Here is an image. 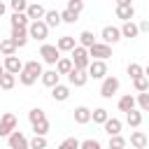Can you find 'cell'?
<instances>
[{"label": "cell", "mask_w": 149, "mask_h": 149, "mask_svg": "<svg viewBox=\"0 0 149 149\" xmlns=\"http://www.w3.org/2000/svg\"><path fill=\"white\" fill-rule=\"evenodd\" d=\"M2 74H5V65H0V77H2Z\"/></svg>", "instance_id": "cell-48"}, {"label": "cell", "mask_w": 149, "mask_h": 149, "mask_svg": "<svg viewBox=\"0 0 149 149\" xmlns=\"http://www.w3.org/2000/svg\"><path fill=\"white\" fill-rule=\"evenodd\" d=\"M119 5H133V0H116V7Z\"/></svg>", "instance_id": "cell-46"}, {"label": "cell", "mask_w": 149, "mask_h": 149, "mask_svg": "<svg viewBox=\"0 0 149 149\" xmlns=\"http://www.w3.org/2000/svg\"><path fill=\"white\" fill-rule=\"evenodd\" d=\"M72 112H74V121H77L79 126H84V123L91 121V109H88L86 105H79V107H74Z\"/></svg>", "instance_id": "cell-18"}, {"label": "cell", "mask_w": 149, "mask_h": 149, "mask_svg": "<svg viewBox=\"0 0 149 149\" xmlns=\"http://www.w3.org/2000/svg\"><path fill=\"white\" fill-rule=\"evenodd\" d=\"M119 86H121V81H119L114 74H107V77L102 79V84H100V95H102V98H112V95L119 93Z\"/></svg>", "instance_id": "cell-3"}, {"label": "cell", "mask_w": 149, "mask_h": 149, "mask_svg": "<svg viewBox=\"0 0 149 149\" xmlns=\"http://www.w3.org/2000/svg\"><path fill=\"white\" fill-rule=\"evenodd\" d=\"M44 119H47V114H44L42 107H33V109L28 112V121H30V126H35V123H40V121H44Z\"/></svg>", "instance_id": "cell-29"}, {"label": "cell", "mask_w": 149, "mask_h": 149, "mask_svg": "<svg viewBox=\"0 0 149 149\" xmlns=\"http://www.w3.org/2000/svg\"><path fill=\"white\" fill-rule=\"evenodd\" d=\"M77 42H79L81 47H86V49H88V47H93L98 40H95V35H93L91 30H81V33H79V37H77Z\"/></svg>", "instance_id": "cell-28"}, {"label": "cell", "mask_w": 149, "mask_h": 149, "mask_svg": "<svg viewBox=\"0 0 149 149\" xmlns=\"http://www.w3.org/2000/svg\"><path fill=\"white\" fill-rule=\"evenodd\" d=\"M28 0H9V7H12V12H26L28 9Z\"/></svg>", "instance_id": "cell-42"}, {"label": "cell", "mask_w": 149, "mask_h": 149, "mask_svg": "<svg viewBox=\"0 0 149 149\" xmlns=\"http://www.w3.org/2000/svg\"><path fill=\"white\" fill-rule=\"evenodd\" d=\"M74 70V63H72V58H68V56H61L58 58V63H56V72L58 74H70Z\"/></svg>", "instance_id": "cell-23"}, {"label": "cell", "mask_w": 149, "mask_h": 149, "mask_svg": "<svg viewBox=\"0 0 149 149\" xmlns=\"http://www.w3.org/2000/svg\"><path fill=\"white\" fill-rule=\"evenodd\" d=\"M16 42L12 40V37H5V40H0V54L2 56H14L16 54Z\"/></svg>", "instance_id": "cell-26"}, {"label": "cell", "mask_w": 149, "mask_h": 149, "mask_svg": "<svg viewBox=\"0 0 149 149\" xmlns=\"http://www.w3.org/2000/svg\"><path fill=\"white\" fill-rule=\"evenodd\" d=\"M47 149H49V147H47Z\"/></svg>", "instance_id": "cell-54"}, {"label": "cell", "mask_w": 149, "mask_h": 149, "mask_svg": "<svg viewBox=\"0 0 149 149\" xmlns=\"http://www.w3.org/2000/svg\"><path fill=\"white\" fill-rule=\"evenodd\" d=\"M61 19H63V23H74V21H79V14H74L72 9L65 7V9L61 12Z\"/></svg>", "instance_id": "cell-37"}, {"label": "cell", "mask_w": 149, "mask_h": 149, "mask_svg": "<svg viewBox=\"0 0 149 149\" xmlns=\"http://www.w3.org/2000/svg\"><path fill=\"white\" fill-rule=\"evenodd\" d=\"M40 56H42V61L47 65H56L58 58H61V49L56 44H42L40 47Z\"/></svg>", "instance_id": "cell-4"}, {"label": "cell", "mask_w": 149, "mask_h": 149, "mask_svg": "<svg viewBox=\"0 0 149 149\" xmlns=\"http://www.w3.org/2000/svg\"><path fill=\"white\" fill-rule=\"evenodd\" d=\"M0 137H2V126H0Z\"/></svg>", "instance_id": "cell-51"}, {"label": "cell", "mask_w": 149, "mask_h": 149, "mask_svg": "<svg viewBox=\"0 0 149 149\" xmlns=\"http://www.w3.org/2000/svg\"><path fill=\"white\" fill-rule=\"evenodd\" d=\"M88 54H91V61L98 58V61H107L112 56V44L107 42H95L93 47H88Z\"/></svg>", "instance_id": "cell-5"}, {"label": "cell", "mask_w": 149, "mask_h": 149, "mask_svg": "<svg viewBox=\"0 0 149 149\" xmlns=\"http://www.w3.org/2000/svg\"><path fill=\"white\" fill-rule=\"evenodd\" d=\"M0 126H2V137H7L12 130H16V116L12 112H5L0 116Z\"/></svg>", "instance_id": "cell-10"}, {"label": "cell", "mask_w": 149, "mask_h": 149, "mask_svg": "<svg viewBox=\"0 0 149 149\" xmlns=\"http://www.w3.org/2000/svg\"><path fill=\"white\" fill-rule=\"evenodd\" d=\"M137 107H140L142 112H149V91L137 93Z\"/></svg>", "instance_id": "cell-40"}, {"label": "cell", "mask_w": 149, "mask_h": 149, "mask_svg": "<svg viewBox=\"0 0 149 149\" xmlns=\"http://www.w3.org/2000/svg\"><path fill=\"white\" fill-rule=\"evenodd\" d=\"M5 12H7V7H5V2H0V16H5Z\"/></svg>", "instance_id": "cell-47"}, {"label": "cell", "mask_w": 149, "mask_h": 149, "mask_svg": "<svg viewBox=\"0 0 149 149\" xmlns=\"http://www.w3.org/2000/svg\"><path fill=\"white\" fill-rule=\"evenodd\" d=\"M70 58H72V63H74L77 70H88V65H91V54H88V49L81 47V44H77V47L70 51Z\"/></svg>", "instance_id": "cell-1"}, {"label": "cell", "mask_w": 149, "mask_h": 149, "mask_svg": "<svg viewBox=\"0 0 149 149\" xmlns=\"http://www.w3.org/2000/svg\"><path fill=\"white\" fill-rule=\"evenodd\" d=\"M37 79H40V77L33 74V72H28V70H21V72H19V81H21L23 86H33Z\"/></svg>", "instance_id": "cell-32"}, {"label": "cell", "mask_w": 149, "mask_h": 149, "mask_svg": "<svg viewBox=\"0 0 149 149\" xmlns=\"http://www.w3.org/2000/svg\"><path fill=\"white\" fill-rule=\"evenodd\" d=\"M79 144H81V142H79L77 137H65V140L58 144V149H79Z\"/></svg>", "instance_id": "cell-41"}, {"label": "cell", "mask_w": 149, "mask_h": 149, "mask_svg": "<svg viewBox=\"0 0 149 149\" xmlns=\"http://www.w3.org/2000/svg\"><path fill=\"white\" fill-rule=\"evenodd\" d=\"M16 86V74H12V72H5L2 77H0V88H5V91H12Z\"/></svg>", "instance_id": "cell-31"}, {"label": "cell", "mask_w": 149, "mask_h": 149, "mask_svg": "<svg viewBox=\"0 0 149 149\" xmlns=\"http://www.w3.org/2000/svg\"><path fill=\"white\" fill-rule=\"evenodd\" d=\"M28 35H30V40L44 42L47 35H49V26L44 23V19H42V21H30V26H28Z\"/></svg>", "instance_id": "cell-2"}, {"label": "cell", "mask_w": 149, "mask_h": 149, "mask_svg": "<svg viewBox=\"0 0 149 149\" xmlns=\"http://www.w3.org/2000/svg\"><path fill=\"white\" fill-rule=\"evenodd\" d=\"M77 44H79V42H77L72 35H63V37H58V40H56V47H58L61 51H72Z\"/></svg>", "instance_id": "cell-22"}, {"label": "cell", "mask_w": 149, "mask_h": 149, "mask_svg": "<svg viewBox=\"0 0 149 149\" xmlns=\"http://www.w3.org/2000/svg\"><path fill=\"white\" fill-rule=\"evenodd\" d=\"M126 123H128L130 128H140V126H142V109L135 107V109L126 112Z\"/></svg>", "instance_id": "cell-19"}, {"label": "cell", "mask_w": 149, "mask_h": 149, "mask_svg": "<svg viewBox=\"0 0 149 149\" xmlns=\"http://www.w3.org/2000/svg\"><path fill=\"white\" fill-rule=\"evenodd\" d=\"M51 98L56 100V102H65L68 98H70V84L65 86V84H56L54 88H51Z\"/></svg>", "instance_id": "cell-13"}, {"label": "cell", "mask_w": 149, "mask_h": 149, "mask_svg": "<svg viewBox=\"0 0 149 149\" xmlns=\"http://www.w3.org/2000/svg\"><path fill=\"white\" fill-rule=\"evenodd\" d=\"M121 37H123V35H121V28H116V26H105V28L100 30V40L107 42V44H116Z\"/></svg>", "instance_id": "cell-8"}, {"label": "cell", "mask_w": 149, "mask_h": 149, "mask_svg": "<svg viewBox=\"0 0 149 149\" xmlns=\"http://www.w3.org/2000/svg\"><path fill=\"white\" fill-rule=\"evenodd\" d=\"M26 14H28V19H30V21H42V19H44V14H47V9H44L40 2H30V5H28V9H26Z\"/></svg>", "instance_id": "cell-11"}, {"label": "cell", "mask_w": 149, "mask_h": 149, "mask_svg": "<svg viewBox=\"0 0 149 149\" xmlns=\"http://www.w3.org/2000/svg\"><path fill=\"white\" fill-rule=\"evenodd\" d=\"M107 149H119V147H107Z\"/></svg>", "instance_id": "cell-50"}, {"label": "cell", "mask_w": 149, "mask_h": 149, "mask_svg": "<svg viewBox=\"0 0 149 149\" xmlns=\"http://www.w3.org/2000/svg\"><path fill=\"white\" fill-rule=\"evenodd\" d=\"M65 2H68V0H65Z\"/></svg>", "instance_id": "cell-53"}, {"label": "cell", "mask_w": 149, "mask_h": 149, "mask_svg": "<svg viewBox=\"0 0 149 149\" xmlns=\"http://www.w3.org/2000/svg\"><path fill=\"white\" fill-rule=\"evenodd\" d=\"M88 79H91V77H88V70H77V68H74V70L68 74V81H70V86H74V88L84 86Z\"/></svg>", "instance_id": "cell-9"}, {"label": "cell", "mask_w": 149, "mask_h": 149, "mask_svg": "<svg viewBox=\"0 0 149 149\" xmlns=\"http://www.w3.org/2000/svg\"><path fill=\"white\" fill-rule=\"evenodd\" d=\"M133 86H135V91H137V93H144V91H149V77H147V74H142V77L133 79Z\"/></svg>", "instance_id": "cell-35"}, {"label": "cell", "mask_w": 149, "mask_h": 149, "mask_svg": "<svg viewBox=\"0 0 149 149\" xmlns=\"http://www.w3.org/2000/svg\"><path fill=\"white\" fill-rule=\"evenodd\" d=\"M5 72H12V74H19L23 70V63L16 58V56H5Z\"/></svg>", "instance_id": "cell-14"}, {"label": "cell", "mask_w": 149, "mask_h": 149, "mask_svg": "<svg viewBox=\"0 0 149 149\" xmlns=\"http://www.w3.org/2000/svg\"><path fill=\"white\" fill-rule=\"evenodd\" d=\"M14 42H16V47L21 49V47H26L28 44V40H30V35H28V28H12V35H9Z\"/></svg>", "instance_id": "cell-12"}, {"label": "cell", "mask_w": 149, "mask_h": 149, "mask_svg": "<svg viewBox=\"0 0 149 149\" xmlns=\"http://www.w3.org/2000/svg\"><path fill=\"white\" fill-rule=\"evenodd\" d=\"M7 144H9V149H30V140L21 130H12L7 135Z\"/></svg>", "instance_id": "cell-6"}, {"label": "cell", "mask_w": 149, "mask_h": 149, "mask_svg": "<svg viewBox=\"0 0 149 149\" xmlns=\"http://www.w3.org/2000/svg\"><path fill=\"white\" fill-rule=\"evenodd\" d=\"M49 128H51V123H49V119H44V121H40V123L33 126V133H35V135H47Z\"/></svg>", "instance_id": "cell-36"}, {"label": "cell", "mask_w": 149, "mask_h": 149, "mask_svg": "<svg viewBox=\"0 0 149 149\" xmlns=\"http://www.w3.org/2000/svg\"><path fill=\"white\" fill-rule=\"evenodd\" d=\"M9 23H12V28H28L30 26V19H28L26 12H14L12 19H9Z\"/></svg>", "instance_id": "cell-16"}, {"label": "cell", "mask_w": 149, "mask_h": 149, "mask_svg": "<svg viewBox=\"0 0 149 149\" xmlns=\"http://www.w3.org/2000/svg\"><path fill=\"white\" fill-rule=\"evenodd\" d=\"M68 9H72L74 14L84 12V0H68Z\"/></svg>", "instance_id": "cell-44"}, {"label": "cell", "mask_w": 149, "mask_h": 149, "mask_svg": "<svg viewBox=\"0 0 149 149\" xmlns=\"http://www.w3.org/2000/svg\"><path fill=\"white\" fill-rule=\"evenodd\" d=\"M79 149H102V144H100L95 137H88V140H84V142L79 144Z\"/></svg>", "instance_id": "cell-43"}, {"label": "cell", "mask_w": 149, "mask_h": 149, "mask_svg": "<svg viewBox=\"0 0 149 149\" xmlns=\"http://www.w3.org/2000/svg\"><path fill=\"white\" fill-rule=\"evenodd\" d=\"M114 14H116V19H121V21H133V16H135V7H133V5H119Z\"/></svg>", "instance_id": "cell-21"}, {"label": "cell", "mask_w": 149, "mask_h": 149, "mask_svg": "<svg viewBox=\"0 0 149 149\" xmlns=\"http://www.w3.org/2000/svg\"><path fill=\"white\" fill-rule=\"evenodd\" d=\"M126 72H128V77H130V79H137V77H142V74H144V68H142L140 63H128Z\"/></svg>", "instance_id": "cell-34"}, {"label": "cell", "mask_w": 149, "mask_h": 149, "mask_svg": "<svg viewBox=\"0 0 149 149\" xmlns=\"http://www.w3.org/2000/svg\"><path fill=\"white\" fill-rule=\"evenodd\" d=\"M44 23H47L49 28H56V26H61V23H63V19H61V12H58V9H47V14H44Z\"/></svg>", "instance_id": "cell-25"}, {"label": "cell", "mask_w": 149, "mask_h": 149, "mask_svg": "<svg viewBox=\"0 0 149 149\" xmlns=\"http://www.w3.org/2000/svg\"><path fill=\"white\" fill-rule=\"evenodd\" d=\"M144 74H147V77H149V65H147V68H144Z\"/></svg>", "instance_id": "cell-49"}, {"label": "cell", "mask_w": 149, "mask_h": 149, "mask_svg": "<svg viewBox=\"0 0 149 149\" xmlns=\"http://www.w3.org/2000/svg\"><path fill=\"white\" fill-rule=\"evenodd\" d=\"M107 119H109V112H107L105 107H98V109L91 112V121H93V123H100V126H102Z\"/></svg>", "instance_id": "cell-30"}, {"label": "cell", "mask_w": 149, "mask_h": 149, "mask_svg": "<svg viewBox=\"0 0 149 149\" xmlns=\"http://www.w3.org/2000/svg\"><path fill=\"white\" fill-rule=\"evenodd\" d=\"M30 149H47V135H35L30 140Z\"/></svg>", "instance_id": "cell-39"}, {"label": "cell", "mask_w": 149, "mask_h": 149, "mask_svg": "<svg viewBox=\"0 0 149 149\" xmlns=\"http://www.w3.org/2000/svg\"><path fill=\"white\" fill-rule=\"evenodd\" d=\"M137 28H140V33H147V30H149V21H140Z\"/></svg>", "instance_id": "cell-45"}, {"label": "cell", "mask_w": 149, "mask_h": 149, "mask_svg": "<svg viewBox=\"0 0 149 149\" xmlns=\"http://www.w3.org/2000/svg\"><path fill=\"white\" fill-rule=\"evenodd\" d=\"M88 77L91 79H105L107 77V63L105 61H98V58H93L91 61V65H88Z\"/></svg>", "instance_id": "cell-7"}, {"label": "cell", "mask_w": 149, "mask_h": 149, "mask_svg": "<svg viewBox=\"0 0 149 149\" xmlns=\"http://www.w3.org/2000/svg\"><path fill=\"white\" fill-rule=\"evenodd\" d=\"M23 70H28V72H33V74H37V77H42V72H44V70H42V63L35 61V58L28 61V63H23Z\"/></svg>", "instance_id": "cell-33"}, {"label": "cell", "mask_w": 149, "mask_h": 149, "mask_svg": "<svg viewBox=\"0 0 149 149\" xmlns=\"http://www.w3.org/2000/svg\"><path fill=\"white\" fill-rule=\"evenodd\" d=\"M0 2H2V0H0Z\"/></svg>", "instance_id": "cell-52"}, {"label": "cell", "mask_w": 149, "mask_h": 149, "mask_svg": "<svg viewBox=\"0 0 149 149\" xmlns=\"http://www.w3.org/2000/svg\"><path fill=\"white\" fill-rule=\"evenodd\" d=\"M149 144V140H147V135L142 133V130H133L130 133V147H135V149H144Z\"/></svg>", "instance_id": "cell-24"}, {"label": "cell", "mask_w": 149, "mask_h": 149, "mask_svg": "<svg viewBox=\"0 0 149 149\" xmlns=\"http://www.w3.org/2000/svg\"><path fill=\"white\" fill-rule=\"evenodd\" d=\"M121 126H123V123H121V119H116V116H109V119L102 123V128H105L107 135H119V133H121Z\"/></svg>", "instance_id": "cell-20"}, {"label": "cell", "mask_w": 149, "mask_h": 149, "mask_svg": "<svg viewBox=\"0 0 149 149\" xmlns=\"http://www.w3.org/2000/svg\"><path fill=\"white\" fill-rule=\"evenodd\" d=\"M137 107V98H133L130 93H126V95H121L119 98V112H130V109H135Z\"/></svg>", "instance_id": "cell-17"}, {"label": "cell", "mask_w": 149, "mask_h": 149, "mask_svg": "<svg viewBox=\"0 0 149 149\" xmlns=\"http://www.w3.org/2000/svg\"><path fill=\"white\" fill-rule=\"evenodd\" d=\"M126 144H128V140H126V137H121V133H119V135H109V147L126 149Z\"/></svg>", "instance_id": "cell-38"}, {"label": "cell", "mask_w": 149, "mask_h": 149, "mask_svg": "<svg viewBox=\"0 0 149 149\" xmlns=\"http://www.w3.org/2000/svg\"><path fill=\"white\" fill-rule=\"evenodd\" d=\"M40 79H42V84H44L47 88H54L56 84H61V81H58V79H61V74L56 72V68H54V70H44Z\"/></svg>", "instance_id": "cell-15"}, {"label": "cell", "mask_w": 149, "mask_h": 149, "mask_svg": "<svg viewBox=\"0 0 149 149\" xmlns=\"http://www.w3.org/2000/svg\"><path fill=\"white\" fill-rule=\"evenodd\" d=\"M121 35H123V37H128V40L137 37V35H140L137 23H133V21H123V26H121Z\"/></svg>", "instance_id": "cell-27"}]
</instances>
